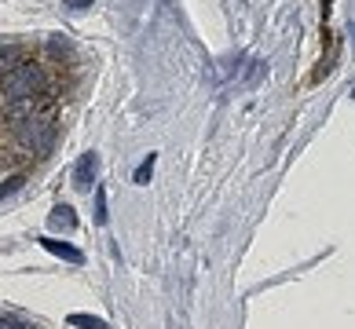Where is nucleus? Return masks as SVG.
<instances>
[{"label":"nucleus","instance_id":"nucleus-10","mask_svg":"<svg viewBox=\"0 0 355 329\" xmlns=\"http://www.w3.org/2000/svg\"><path fill=\"white\" fill-rule=\"evenodd\" d=\"M0 329H26V322L15 314H0Z\"/></svg>","mask_w":355,"mask_h":329},{"label":"nucleus","instance_id":"nucleus-4","mask_svg":"<svg viewBox=\"0 0 355 329\" xmlns=\"http://www.w3.org/2000/svg\"><path fill=\"white\" fill-rule=\"evenodd\" d=\"M41 245L48 249V253H55L59 260H70V263H81L85 256H81V249H73V245H67V242H55V238H41Z\"/></svg>","mask_w":355,"mask_h":329},{"label":"nucleus","instance_id":"nucleus-11","mask_svg":"<svg viewBox=\"0 0 355 329\" xmlns=\"http://www.w3.org/2000/svg\"><path fill=\"white\" fill-rule=\"evenodd\" d=\"M150 165H154V157H147V165H139V172H136V183H147V176H150Z\"/></svg>","mask_w":355,"mask_h":329},{"label":"nucleus","instance_id":"nucleus-9","mask_svg":"<svg viewBox=\"0 0 355 329\" xmlns=\"http://www.w3.org/2000/svg\"><path fill=\"white\" fill-rule=\"evenodd\" d=\"M96 220L107 223V194H103V190H96Z\"/></svg>","mask_w":355,"mask_h":329},{"label":"nucleus","instance_id":"nucleus-3","mask_svg":"<svg viewBox=\"0 0 355 329\" xmlns=\"http://www.w3.org/2000/svg\"><path fill=\"white\" fill-rule=\"evenodd\" d=\"M92 179H96V154H85L81 161H77V168H73V187L88 190Z\"/></svg>","mask_w":355,"mask_h":329},{"label":"nucleus","instance_id":"nucleus-2","mask_svg":"<svg viewBox=\"0 0 355 329\" xmlns=\"http://www.w3.org/2000/svg\"><path fill=\"white\" fill-rule=\"evenodd\" d=\"M11 132H15L19 147L30 150V154H51V147H55L59 139V121H51V117H22V121L11 125Z\"/></svg>","mask_w":355,"mask_h":329},{"label":"nucleus","instance_id":"nucleus-8","mask_svg":"<svg viewBox=\"0 0 355 329\" xmlns=\"http://www.w3.org/2000/svg\"><path fill=\"white\" fill-rule=\"evenodd\" d=\"M70 326H81V329H110L107 322H99V319H88V314H70Z\"/></svg>","mask_w":355,"mask_h":329},{"label":"nucleus","instance_id":"nucleus-5","mask_svg":"<svg viewBox=\"0 0 355 329\" xmlns=\"http://www.w3.org/2000/svg\"><path fill=\"white\" fill-rule=\"evenodd\" d=\"M48 227H51V231H73V227H77V216H73V208H70V205H59L55 213L48 216Z\"/></svg>","mask_w":355,"mask_h":329},{"label":"nucleus","instance_id":"nucleus-6","mask_svg":"<svg viewBox=\"0 0 355 329\" xmlns=\"http://www.w3.org/2000/svg\"><path fill=\"white\" fill-rule=\"evenodd\" d=\"M22 183H26V176L22 172H15V176H8L4 183H0V202H4V197H11L15 190H22Z\"/></svg>","mask_w":355,"mask_h":329},{"label":"nucleus","instance_id":"nucleus-7","mask_svg":"<svg viewBox=\"0 0 355 329\" xmlns=\"http://www.w3.org/2000/svg\"><path fill=\"white\" fill-rule=\"evenodd\" d=\"M19 62H22V51L19 48H4V51H0V70H4V73L11 70V66H19Z\"/></svg>","mask_w":355,"mask_h":329},{"label":"nucleus","instance_id":"nucleus-1","mask_svg":"<svg viewBox=\"0 0 355 329\" xmlns=\"http://www.w3.org/2000/svg\"><path fill=\"white\" fill-rule=\"evenodd\" d=\"M44 88H48V73H44V66H37V62H19V66H11L8 73H0V91L8 96V103H19V99H37V96H44Z\"/></svg>","mask_w":355,"mask_h":329}]
</instances>
